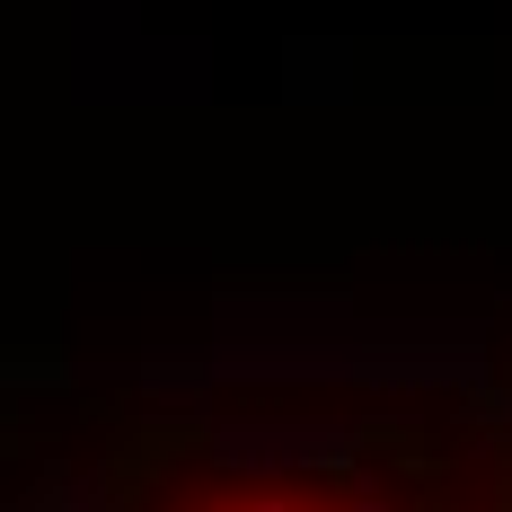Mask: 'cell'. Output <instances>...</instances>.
<instances>
[{
	"instance_id": "obj_1",
	"label": "cell",
	"mask_w": 512,
	"mask_h": 512,
	"mask_svg": "<svg viewBox=\"0 0 512 512\" xmlns=\"http://www.w3.org/2000/svg\"><path fill=\"white\" fill-rule=\"evenodd\" d=\"M106 512H512V477H477L468 442L433 424H265L195 442L106 495Z\"/></svg>"
}]
</instances>
